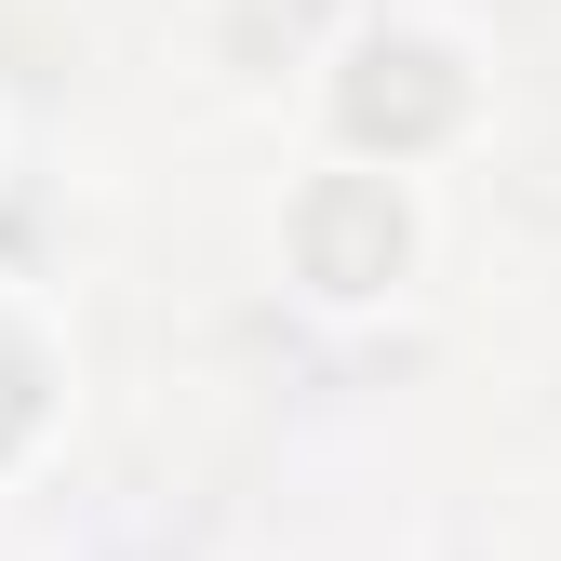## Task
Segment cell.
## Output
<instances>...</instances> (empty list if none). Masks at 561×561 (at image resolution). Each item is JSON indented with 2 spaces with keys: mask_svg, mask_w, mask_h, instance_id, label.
<instances>
[{
  "mask_svg": "<svg viewBox=\"0 0 561 561\" xmlns=\"http://www.w3.org/2000/svg\"><path fill=\"white\" fill-rule=\"evenodd\" d=\"M481 121H495V67H481V41L455 14H414V0L362 14V27L321 54V81H308L321 161H375V174H442V161H468Z\"/></svg>",
  "mask_w": 561,
  "mask_h": 561,
  "instance_id": "6da1fadb",
  "label": "cell"
},
{
  "mask_svg": "<svg viewBox=\"0 0 561 561\" xmlns=\"http://www.w3.org/2000/svg\"><path fill=\"white\" fill-rule=\"evenodd\" d=\"M442 254V215H428V174H375V161H295V187H280L267 215V267L280 295H295L308 321H388L414 280H428Z\"/></svg>",
  "mask_w": 561,
  "mask_h": 561,
  "instance_id": "7a4b0ae2",
  "label": "cell"
},
{
  "mask_svg": "<svg viewBox=\"0 0 561 561\" xmlns=\"http://www.w3.org/2000/svg\"><path fill=\"white\" fill-rule=\"evenodd\" d=\"M67 428V334L27 280H0V481H27Z\"/></svg>",
  "mask_w": 561,
  "mask_h": 561,
  "instance_id": "3957f363",
  "label": "cell"
}]
</instances>
